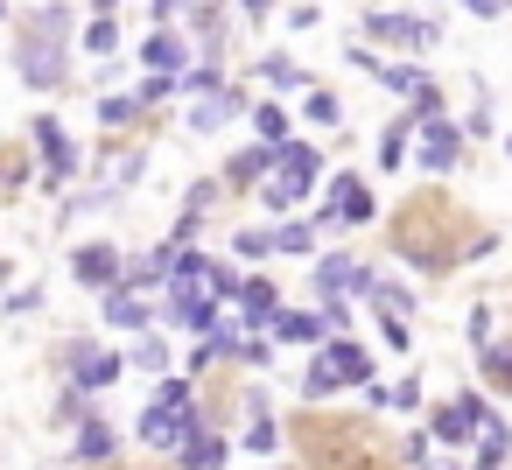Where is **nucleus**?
Returning a JSON list of instances; mask_svg holds the SVG:
<instances>
[{"instance_id":"nucleus-1","label":"nucleus","mask_w":512,"mask_h":470,"mask_svg":"<svg viewBox=\"0 0 512 470\" xmlns=\"http://www.w3.org/2000/svg\"><path fill=\"white\" fill-rule=\"evenodd\" d=\"M64 8H43L36 22H29V36H22V78L29 85H57L64 78Z\"/></svg>"},{"instance_id":"nucleus-2","label":"nucleus","mask_w":512,"mask_h":470,"mask_svg":"<svg viewBox=\"0 0 512 470\" xmlns=\"http://www.w3.org/2000/svg\"><path fill=\"white\" fill-rule=\"evenodd\" d=\"M484 421H491V407H484V393H456L449 407H435V421H428V435H435L442 449H463V442H477V435H484Z\"/></svg>"},{"instance_id":"nucleus-3","label":"nucleus","mask_w":512,"mask_h":470,"mask_svg":"<svg viewBox=\"0 0 512 470\" xmlns=\"http://www.w3.org/2000/svg\"><path fill=\"white\" fill-rule=\"evenodd\" d=\"M344 288H351V295H372L379 281H372V274H365L358 260H344V253L316 260V295H323V302H344Z\"/></svg>"},{"instance_id":"nucleus-4","label":"nucleus","mask_w":512,"mask_h":470,"mask_svg":"<svg viewBox=\"0 0 512 470\" xmlns=\"http://www.w3.org/2000/svg\"><path fill=\"white\" fill-rule=\"evenodd\" d=\"M456 155H463V127H449V120H428V127H421V169L449 176V169H456Z\"/></svg>"},{"instance_id":"nucleus-5","label":"nucleus","mask_w":512,"mask_h":470,"mask_svg":"<svg viewBox=\"0 0 512 470\" xmlns=\"http://www.w3.org/2000/svg\"><path fill=\"white\" fill-rule=\"evenodd\" d=\"M323 365H330L344 386H372V351H365L358 337H330V344H323Z\"/></svg>"},{"instance_id":"nucleus-6","label":"nucleus","mask_w":512,"mask_h":470,"mask_svg":"<svg viewBox=\"0 0 512 470\" xmlns=\"http://www.w3.org/2000/svg\"><path fill=\"white\" fill-rule=\"evenodd\" d=\"M113 379H120V358H113V351H92V344L71 351V386H78V393H106Z\"/></svg>"},{"instance_id":"nucleus-7","label":"nucleus","mask_w":512,"mask_h":470,"mask_svg":"<svg viewBox=\"0 0 512 470\" xmlns=\"http://www.w3.org/2000/svg\"><path fill=\"white\" fill-rule=\"evenodd\" d=\"M71 274H78L85 288H99V295H113V288H120V253H113V246H78V260H71Z\"/></svg>"},{"instance_id":"nucleus-8","label":"nucleus","mask_w":512,"mask_h":470,"mask_svg":"<svg viewBox=\"0 0 512 470\" xmlns=\"http://www.w3.org/2000/svg\"><path fill=\"white\" fill-rule=\"evenodd\" d=\"M141 64H148L155 78H176V71L190 64V50H183V36H176V29H155V36L141 43Z\"/></svg>"},{"instance_id":"nucleus-9","label":"nucleus","mask_w":512,"mask_h":470,"mask_svg":"<svg viewBox=\"0 0 512 470\" xmlns=\"http://www.w3.org/2000/svg\"><path fill=\"white\" fill-rule=\"evenodd\" d=\"M190 428H197V421L162 414V407H148V414H141V442H148V449H183V442H190Z\"/></svg>"},{"instance_id":"nucleus-10","label":"nucleus","mask_w":512,"mask_h":470,"mask_svg":"<svg viewBox=\"0 0 512 470\" xmlns=\"http://www.w3.org/2000/svg\"><path fill=\"white\" fill-rule=\"evenodd\" d=\"M36 148H43V162H50V183H64V176L78 169V155H71V141H64L57 120H36Z\"/></svg>"},{"instance_id":"nucleus-11","label":"nucleus","mask_w":512,"mask_h":470,"mask_svg":"<svg viewBox=\"0 0 512 470\" xmlns=\"http://www.w3.org/2000/svg\"><path fill=\"white\" fill-rule=\"evenodd\" d=\"M183 470H225V435H211V428L197 421L190 442H183Z\"/></svg>"},{"instance_id":"nucleus-12","label":"nucleus","mask_w":512,"mask_h":470,"mask_svg":"<svg viewBox=\"0 0 512 470\" xmlns=\"http://www.w3.org/2000/svg\"><path fill=\"white\" fill-rule=\"evenodd\" d=\"M239 309H246V323H274L281 316V288L274 281H246L239 288Z\"/></svg>"},{"instance_id":"nucleus-13","label":"nucleus","mask_w":512,"mask_h":470,"mask_svg":"<svg viewBox=\"0 0 512 470\" xmlns=\"http://www.w3.org/2000/svg\"><path fill=\"white\" fill-rule=\"evenodd\" d=\"M239 106H246L239 92H211V99H197V106H190V127H197V134H211V127H218V120H232Z\"/></svg>"},{"instance_id":"nucleus-14","label":"nucleus","mask_w":512,"mask_h":470,"mask_svg":"<svg viewBox=\"0 0 512 470\" xmlns=\"http://www.w3.org/2000/svg\"><path fill=\"white\" fill-rule=\"evenodd\" d=\"M106 323H113V330H148V302L127 295V288H113V295H106Z\"/></svg>"},{"instance_id":"nucleus-15","label":"nucleus","mask_w":512,"mask_h":470,"mask_svg":"<svg viewBox=\"0 0 512 470\" xmlns=\"http://www.w3.org/2000/svg\"><path fill=\"white\" fill-rule=\"evenodd\" d=\"M113 449H120V435L106 421H85L78 428V463H113Z\"/></svg>"},{"instance_id":"nucleus-16","label":"nucleus","mask_w":512,"mask_h":470,"mask_svg":"<svg viewBox=\"0 0 512 470\" xmlns=\"http://www.w3.org/2000/svg\"><path fill=\"white\" fill-rule=\"evenodd\" d=\"M505 456H512V435H505V421L491 414L484 435H477V470H505Z\"/></svg>"},{"instance_id":"nucleus-17","label":"nucleus","mask_w":512,"mask_h":470,"mask_svg":"<svg viewBox=\"0 0 512 470\" xmlns=\"http://www.w3.org/2000/svg\"><path fill=\"white\" fill-rule=\"evenodd\" d=\"M274 337H281V344H316V337H323V316H295V309H281V316H274Z\"/></svg>"},{"instance_id":"nucleus-18","label":"nucleus","mask_w":512,"mask_h":470,"mask_svg":"<svg viewBox=\"0 0 512 470\" xmlns=\"http://www.w3.org/2000/svg\"><path fill=\"white\" fill-rule=\"evenodd\" d=\"M477 372H484L491 386L512 393V344H484V351H477Z\"/></svg>"},{"instance_id":"nucleus-19","label":"nucleus","mask_w":512,"mask_h":470,"mask_svg":"<svg viewBox=\"0 0 512 470\" xmlns=\"http://www.w3.org/2000/svg\"><path fill=\"white\" fill-rule=\"evenodd\" d=\"M379 85H386V92H400V99H414L428 78H421V64H379Z\"/></svg>"},{"instance_id":"nucleus-20","label":"nucleus","mask_w":512,"mask_h":470,"mask_svg":"<svg viewBox=\"0 0 512 470\" xmlns=\"http://www.w3.org/2000/svg\"><path fill=\"white\" fill-rule=\"evenodd\" d=\"M253 127H260V148H288V113L281 106H260Z\"/></svg>"},{"instance_id":"nucleus-21","label":"nucleus","mask_w":512,"mask_h":470,"mask_svg":"<svg viewBox=\"0 0 512 470\" xmlns=\"http://www.w3.org/2000/svg\"><path fill=\"white\" fill-rule=\"evenodd\" d=\"M407 134H414V120H393V127L379 134V162H386V169H400V162H407Z\"/></svg>"},{"instance_id":"nucleus-22","label":"nucleus","mask_w":512,"mask_h":470,"mask_svg":"<svg viewBox=\"0 0 512 470\" xmlns=\"http://www.w3.org/2000/svg\"><path fill=\"white\" fill-rule=\"evenodd\" d=\"M260 71H267V85H281V92H295V85H302V78H309V71H302V64H295V57H281V50H274V57H267V64H260Z\"/></svg>"},{"instance_id":"nucleus-23","label":"nucleus","mask_w":512,"mask_h":470,"mask_svg":"<svg viewBox=\"0 0 512 470\" xmlns=\"http://www.w3.org/2000/svg\"><path fill=\"white\" fill-rule=\"evenodd\" d=\"M85 50H92V57H113V50H120V29H113V15H99V22L85 29Z\"/></svg>"},{"instance_id":"nucleus-24","label":"nucleus","mask_w":512,"mask_h":470,"mask_svg":"<svg viewBox=\"0 0 512 470\" xmlns=\"http://www.w3.org/2000/svg\"><path fill=\"white\" fill-rule=\"evenodd\" d=\"M274 253H316V225H281L274 232Z\"/></svg>"},{"instance_id":"nucleus-25","label":"nucleus","mask_w":512,"mask_h":470,"mask_svg":"<svg viewBox=\"0 0 512 470\" xmlns=\"http://www.w3.org/2000/svg\"><path fill=\"white\" fill-rule=\"evenodd\" d=\"M134 365H141V372H169V344H162V337L148 330V337L134 344Z\"/></svg>"},{"instance_id":"nucleus-26","label":"nucleus","mask_w":512,"mask_h":470,"mask_svg":"<svg viewBox=\"0 0 512 470\" xmlns=\"http://www.w3.org/2000/svg\"><path fill=\"white\" fill-rule=\"evenodd\" d=\"M337 386H344V379H337V372H330V365H323V358H316V365H309V372H302V393H309V400H330V393H337Z\"/></svg>"},{"instance_id":"nucleus-27","label":"nucleus","mask_w":512,"mask_h":470,"mask_svg":"<svg viewBox=\"0 0 512 470\" xmlns=\"http://www.w3.org/2000/svg\"><path fill=\"white\" fill-rule=\"evenodd\" d=\"M232 246H239V260H260V253H274V232H239Z\"/></svg>"},{"instance_id":"nucleus-28","label":"nucleus","mask_w":512,"mask_h":470,"mask_svg":"<svg viewBox=\"0 0 512 470\" xmlns=\"http://www.w3.org/2000/svg\"><path fill=\"white\" fill-rule=\"evenodd\" d=\"M428 456H435V435H428V428L407 435V470H428Z\"/></svg>"},{"instance_id":"nucleus-29","label":"nucleus","mask_w":512,"mask_h":470,"mask_svg":"<svg viewBox=\"0 0 512 470\" xmlns=\"http://www.w3.org/2000/svg\"><path fill=\"white\" fill-rule=\"evenodd\" d=\"M309 120H316V127H337V99H330V92H309Z\"/></svg>"},{"instance_id":"nucleus-30","label":"nucleus","mask_w":512,"mask_h":470,"mask_svg":"<svg viewBox=\"0 0 512 470\" xmlns=\"http://www.w3.org/2000/svg\"><path fill=\"white\" fill-rule=\"evenodd\" d=\"M239 358H246V365H274V337H246Z\"/></svg>"},{"instance_id":"nucleus-31","label":"nucleus","mask_w":512,"mask_h":470,"mask_svg":"<svg viewBox=\"0 0 512 470\" xmlns=\"http://www.w3.org/2000/svg\"><path fill=\"white\" fill-rule=\"evenodd\" d=\"M393 407H400V414H414V407H421V379H414V372L393 386Z\"/></svg>"},{"instance_id":"nucleus-32","label":"nucleus","mask_w":512,"mask_h":470,"mask_svg":"<svg viewBox=\"0 0 512 470\" xmlns=\"http://www.w3.org/2000/svg\"><path fill=\"white\" fill-rule=\"evenodd\" d=\"M274 442H281V428H274V421H253V428H246V449H260V456H267Z\"/></svg>"},{"instance_id":"nucleus-33","label":"nucleus","mask_w":512,"mask_h":470,"mask_svg":"<svg viewBox=\"0 0 512 470\" xmlns=\"http://www.w3.org/2000/svg\"><path fill=\"white\" fill-rule=\"evenodd\" d=\"M183 92H218V64H204V71H183Z\"/></svg>"},{"instance_id":"nucleus-34","label":"nucleus","mask_w":512,"mask_h":470,"mask_svg":"<svg viewBox=\"0 0 512 470\" xmlns=\"http://www.w3.org/2000/svg\"><path fill=\"white\" fill-rule=\"evenodd\" d=\"M463 15H477V22H491V15H505V0H456Z\"/></svg>"},{"instance_id":"nucleus-35","label":"nucleus","mask_w":512,"mask_h":470,"mask_svg":"<svg viewBox=\"0 0 512 470\" xmlns=\"http://www.w3.org/2000/svg\"><path fill=\"white\" fill-rule=\"evenodd\" d=\"M134 106H141V99H106V106H99V120H134Z\"/></svg>"},{"instance_id":"nucleus-36","label":"nucleus","mask_w":512,"mask_h":470,"mask_svg":"<svg viewBox=\"0 0 512 470\" xmlns=\"http://www.w3.org/2000/svg\"><path fill=\"white\" fill-rule=\"evenodd\" d=\"M379 330H386V344H393V351H407V323H400V316H379Z\"/></svg>"},{"instance_id":"nucleus-37","label":"nucleus","mask_w":512,"mask_h":470,"mask_svg":"<svg viewBox=\"0 0 512 470\" xmlns=\"http://www.w3.org/2000/svg\"><path fill=\"white\" fill-rule=\"evenodd\" d=\"M428 470H463V463L456 456H428Z\"/></svg>"},{"instance_id":"nucleus-38","label":"nucleus","mask_w":512,"mask_h":470,"mask_svg":"<svg viewBox=\"0 0 512 470\" xmlns=\"http://www.w3.org/2000/svg\"><path fill=\"white\" fill-rule=\"evenodd\" d=\"M239 8H246V15H267V8H274V0H239Z\"/></svg>"},{"instance_id":"nucleus-39","label":"nucleus","mask_w":512,"mask_h":470,"mask_svg":"<svg viewBox=\"0 0 512 470\" xmlns=\"http://www.w3.org/2000/svg\"><path fill=\"white\" fill-rule=\"evenodd\" d=\"M0 288H8V260H0Z\"/></svg>"},{"instance_id":"nucleus-40","label":"nucleus","mask_w":512,"mask_h":470,"mask_svg":"<svg viewBox=\"0 0 512 470\" xmlns=\"http://www.w3.org/2000/svg\"><path fill=\"white\" fill-rule=\"evenodd\" d=\"M505 155H512V141H505Z\"/></svg>"},{"instance_id":"nucleus-41","label":"nucleus","mask_w":512,"mask_h":470,"mask_svg":"<svg viewBox=\"0 0 512 470\" xmlns=\"http://www.w3.org/2000/svg\"><path fill=\"white\" fill-rule=\"evenodd\" d=\"M0 15H8V8H0Z\"/></svg>"}]
</instances>
